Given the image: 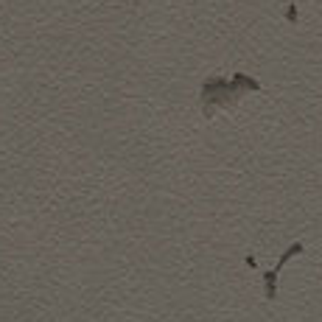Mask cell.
<instances>
[{"mask_svg": "<svg viewBox=\"0 0 322 322\" xmlns=\"http://www.w3.org/2000/svg\"><path fill=\"white\" fill-rule=\"evenodd\" d=\"M264 283H266V297L269 300H275L277 297V272H264Z\"/></svg>", "mask_w": 322, "mask_h": 322, "instance_id": "1", "label": "cell"}, {"mask_svg": "<svg viewBox=\"0 0 322 322\" xmlns=\"http://www.w3.org/2000/svg\"><path fill=\"white\" fill-rule=\"evenodd\" d=\"M303 249H306V244H300V241H297V244H291V247H289V249H286V252H283V255H280V261H277L275 272H280V269H283V264H286V261H289V258H294V255H300V252H303Z\"/></svg>", "mask_w": 322, "mask_h": 322, "instance_id": "2", "label": "cell"}, {"mask_svg": "<svg viewBox=\"0 0 322 322\" xmlns=\"http://www.w3.org/2000/svg\"><path fill=\"white\" fill-rule=\"evenodd\" d=\"M286 20H289V23H297V9H294V3L286 9Z\"/></svg>", "mask_w": 322, "mask_h": 322, "instance_id": "3", "label": "cell"}]
</instances>
